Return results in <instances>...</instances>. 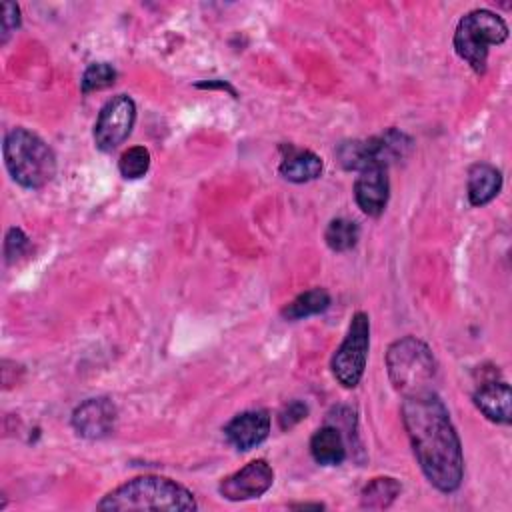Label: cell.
Returning a JSON list of instances; mask_svg holds the SVG:
<instances>
[{"label": "cell", "mask_w": 512, "mask_h": 512, "mask_svg": "<svg viewBox=\"0 0 512 512\" xmlns=\"http://www.w3.org/2000/svg\"><path fill=\"white\" fill-rule=\"evenodd\" d=\"M312 458L322 466H338L346 458V444L336 426H322L310 438Z\"/></svg>", "instance_id": "cell-16"}, {"label": "cell", "mask_w": 512, "mask_h": 512, "mask_svg": "<svg viewBox=\"0 0 512 512\" xmlns=\"http://www.w3.org/2000/svg\"><path fill=\"white\" fill-rule=\"evenodd\" d=\"M20 26V8L14 2H4L2 4V16H0V32H2V42L8 40L12 32Z\"/></svg>", "instance_id": "cell-24"}, {"label": "cell", "mask_w": 512, "mask_h": 512, "mask_svg": "<svg viewBox=\"0 0 512 512\" xmlns=\"http://www.w3.org/2000/svg\"><path fill=\"white\" fill-rule=\"evenodd\" d=\"M136 122V104L128 94L110 98L102 108L94 124V144L102 152L118 148L132 132Z\"/></svg>", "instance_id": "cell-8"}, {"label": "cell", "mask_w": 512, "mask_h": 512, "mask_svg": "<svg viewBox=\"0 0 512 512\" xmlns=\"http://www.w3.org/2000/svg\"><path fill=\"white\" fill-rule=\"evenodd\" d=\"M308 414V406L300 400H292L290 404H286L278 416V422H280V428L286 430V428H292L296 426L300 420H304Z\"/></svg>", "instance_id": "cell-23"}, {"label": "cell", "mask_w": 512, "mask_h": 512, "mask_svg": "<svg viewBox=\"0 0 512 512\" xmlns=\"http://www.w3.org/2000/svg\"><path fill=\"white\" fill-rule=\"evenodd\" d=\"M390 182L386 168H368L354 182V200L368 216H380L388 204Z\"/></svg>", "instance_id": "cell-12"}, {"label": "cell", "mask_w": 512, "mask_h": 512, "mask_svg": "<svg viewBox=\"0 0 512 512\" xmlns=\"http://www.w3.org/2000/svg\"><path fill=\"white\" fill-rule=\"evenodd\" d=\"M360 238V226L348 218H334L326 226L324 240L334 252H346L356 246Z\"/></svg>", "instance_id": "cell-19"}, {"label": "cell", "mask_w": 512, "mask_h": 512, "mask_svg": "<svg viewBox=\"0 0 512 512\" xmlns=\"http://www.w3.org/2000/svg\"><path fill=\"white\" fill-rule=\"evenodd\" d=\"M116 82V70L112 64L108 62H94L90 64L80 80V88L84 94L88 92H96V90H104L108 86H112Z\"/></svg>", "instance_id": "cell-21"}, {"label": "cell", "mask_w": 512, "mask_h": 512, "mask_svg": "<svg viewBox=\"0 0 512 512\" xmlns=\"http://www.w3.org/2000/svg\"><path fill=\"white\" fill-rule=\"evenodd\" d=\"M150 168V152L144 146H132L128 148L120 160H118V170L126 180H136L142 178Z\"/></svg>", "instance_id": "cell-20"}, {"label": "cell", "mask_w": 512, "mask_h": 512, "mask_svg": "<svg viewBox=\"0 0 512 512\" xmlns=\"http://www.w3.org/2000/svg\"><path fill=\"white\" fill-rule=\"evenodd\" d=\"M506 38V22L492 10L476 8L460 18L454 32V50L476 74H484L490 46L502 44Z\"/></svg>", "instance_id": "cell-5"}, {"label": "cell", "mask_w": 512, "mask_h": 512, "mask_svg": "<svg viewBox=\"0 0 512 512\" xmlns=\"http://www.w3.org/2000/svg\"><path fill=\"white\" fill-rule=\"evenodd\" d=\"M30 248L28 236L20 228H10L4 240V256L6 262H16L20 256H24Z\"/></svg>", "instance_id": "cell-22"}, {"label": "cell", "mask_w": 512, "mask_h": 512, "mask_svg": "<svg viewBox=\"0 0 512 512\" xmlns=\"http://www.w3.org/2000/svg\"><path fill=\"white\" fill-rule=\"evenodd\" d=\"M400 490H402L400 482L392 476L372 478L360 492V504L362 508H370V510L388 508L400 496Z\"/></svg>", "instance_id": "cell-17"}, {"label": "cell", "mask_w": 512, "mask_h": 512, "mask_svg": "<svg viewBox=\"0 0 512 512\" xmlns=\"http://www.w3.org/2000/svg\"><path fill=\"white\" fill-rule=\"evenodd\" d=\"M292 508H316V510H320L324 506L322 504H292Z\"/></svg>", "instance_id": "cell-26"}, {"label": "cell", "mask_w": 512, "mask_h": 512, "mask_svg": "<svg viewBox=\"0 0 512 512\" xmlns=\"http://www.w3.org/2000/svg\"><path fill=\"white\" fill-rule=\"evenodd\" d=\"M474 404L476 408L492 422L508 424L512 416V392L510 386L502 380H490L478 386L474 392Z\"/></svg>", "instance_id": "cell-13"}, {"label": "cell", "mask_w": 512, "mask_h": 512, "mask_svg": "<svg viewBox=\"0 0 512 512\" xmlns=\"http://www.w3.org/2000/svg\"><path fill=\"white\" fill-rule=\"evenodd\" d=\"M214 86H216V84H212V82H206V84H198V88H214ZM218 88H226V90H230V92L236 96V92L232 90V86H228L226 82H224V84L220 82V84H218Z\"/></svg>", "instance_id": "cell-25"}, {"label": "cell", "mask_w": 512, "mask_h": 512, "mask_svg": "<svg viewBox=\"0 0 512 512\" xmlns=\"http://www.w3.org/2000/svg\"><path fill=\"white\" fill-rule=\"evenodd\" d=\"M410 146L412 140L404 132L388 128L366 140H346L338 144L336 158L344 170L364 172L368 168H388V164L404 158Z\"/></svg>", "instance_id": "cell-6"}, {"label": "cell", "mask_w": 512, "mask_h": 512, "mask_svg": "<svg viewBox=\"0 0 512 512\" xmlns=\"http://www.w3.org/2000/svg\"><path fill=\"white\" fill-rule=\"evenodd\" d=\"M468 200L472 206H484L492 202L502 188V174L496 166L476 162L468 170Z\"/></svg>", "instance_id": "cell-15"}, {"label": "cell", "mask_w": 512, "mask_h": 512, "mask_svg": "<svg viewBox=\"0 0 512 512\" xmlns=\"http://www.w3.org/2000/svg\"><path fill=\"white\" fill-rule=\"evenodd\" d=\"M400 412L414 456L428 482L440 492L458 490L464 476L462 444L442 398L428 388L404 396Z\"/></svg>", "instance_id": "cell-1"}, {"label": "cell", "mask_w": 512, "mask_h": 512, "mask_svg": "<svg viewBox=\"0 0 512 512\" xmlns=\"http://www.w3.org/2000/svg\"><path fill=\"white\" fill-rule=\"evenodd\" d=\"M330 306V294L324 288H312L298 294L290 304L282 308V316L286 320H302L314 314L324 312Z\"/></svg>", "instance_id": "cell-18"}, {"label": "cell", "mask_w": 512, "mask_h": 512, "mask_svg": "<svg viewBox=\"0 0 512 512\" xmlns=\"http://www.w3.org/2000/svg\"><path fill=\"white\" fill-rule=\"evenodd\" d=\"M270 434V414L266 410H246L242 414H236L226 426L224 436L226 440L246 452L262 444Z\"/></svg>", "instance_id": "cell-11"}, {"label": "cell", "mask_w": 512, "mask_h": 512, "mask_svg": "<svg viewBox=\"0 0 512 512\" xmlns=\"http://www.w3.org/2000/svg\"><path fill=\"white\" fill-rule=\"evenodd\" d=\"M198 504L194 494L182 484L164 476H138L132 478L100 502L98 510H196Z\"/></svg>", "instance_id": "cell-2"}, {"label": "cell", "mask_w": 512, "mask_h": 512, "mask_svg": "<svg viewBox=\"0 0 512 512\" xmlns=\"http://www.w3.org/2000/svg\"><path fill=\"white\" fill-rule=\"evenodd\" d=\"M2 154L8 174L24 188H42L56 174V156L52 148L26 128H12L4 136Z\"/></svg>", "instance_id": "cell-3"}, {"label": "cell", "mask_w": 512, "mask_h": 512, "mask_svg": "<svg viewBox=\"0 0 512 512\" xmlns=\"http://www.w3.org/2000/svg\"><path fill=\"white\" fill-rule=\"evenodd\" d=\"M116 406L108 398H88L72 412V428L86 440H100L114 430Z\"/></svg>", "instance_id": "cell-10"}, {"label": "cell", "mask_w": 512, "mask_h": 512, "mask_svg": "<svg viewBox=\"0 0 512 512\" xmlns=\"http://www.w3.org/2000/svg\"><path fill=\"white\" fill-rule=\"evenodd\" d=\"M386 368L392 386L410 396L428 390L436 378V360L426 342L404 336L390 344L386 352Z\"/></svg>", "instance_id": "cell-4"}, {"label": "cell", "mask_w": 512, "mask_h": 512, "mask_svg": "<svg viewBox=\"0 0 512 512\" xmlns=\"http://www.w3.org/2000/svg\"><path fill=\"white\" fill-rule=\"evenodd\" d=\"M272 482H274L272 466L264 458H258L248 462L238 472L222 478L218 484V492L232 502L252 500V498H260L272 486Z\"/></svg>", "instance_id": "cell-9"}, {"label": "cell", "mask_w": 512, "mask_h": 512, "mask_svg": "<svg viewBox=\"0 0 512 512\" xmlns=\"http://www.w3.org/2000/svg\"><path fill=\"white\" fill-rule=\"evenodd\" d=\"M286 154L280 162V174L288 180V182H310L316 180L322 174V158L318 154H314L312 150H302V148H294V146H284L282 148Z\"/></svg>", "instance_id": "cell-14"}, {"label": "cell", "mask_w": 512, "mask_h": 512, "mask_svg": "<svg viewBox=\"0 0 512 512\" xmlns=\"http://www.w3.org/2000/svg\"><path fill=\"white\" fill-rule=\"evenodd\" d=\"M370 348V320L368 314L356 312L350 320L348 334L340 348L334 352L330 368L338 384L344 388H354L364 374L366 358Z\"/></svg>", "instance_id": "cell-7"}]
</instances>
